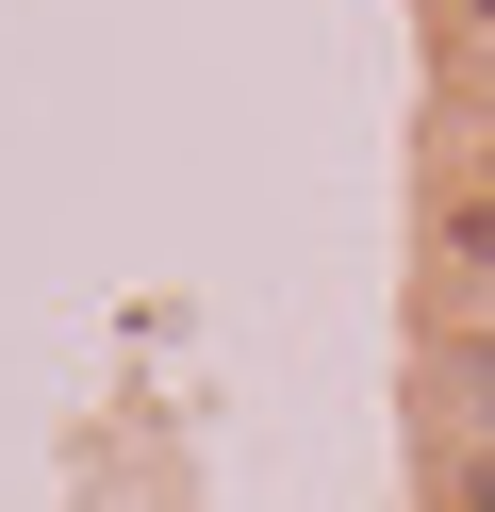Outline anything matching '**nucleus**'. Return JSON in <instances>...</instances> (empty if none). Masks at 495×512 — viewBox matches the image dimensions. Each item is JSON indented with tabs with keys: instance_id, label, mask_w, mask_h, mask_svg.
<instances>
[{
	"instance_id": "1",
	"label": "nucleus",
	"mask_w": 495,
	"mask_h": 512,
	"mask_svg": "<svg viewBox=\"0 0 495 512\" xmlns=\"http://www.w3.org/2000/svg\"><path fill=\"white\" fill-rule=\"evenodd\" d=\"M462 512H495V496H462Z\"/></svg>"
}]
</instances>
